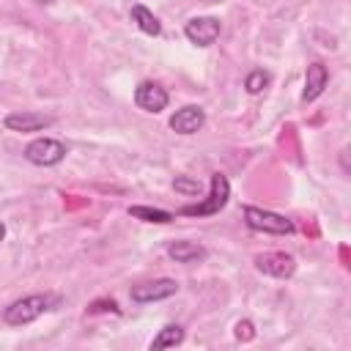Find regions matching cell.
I'll list each match as a JSON object with an SVG mask.
<instances>
[{
    "label": "cell",
    "instance_id": "obj_1",
    "mask_svg": "<svg viewBox=\"0 0 351 351\" xmlns=\"http://www.w3.org/2000/svg\"><path fill=\"white\" fill-rule=\"evenodd\" d=\"M55 304H58V296H52V293H30V296L11 302L3 310V321L8 326H25V324H33L36 318H41Z\"/></svg>",
    "mask_w": 351,
    "mask_h": 351
},
{
    "label": "cell",
    "instance_id": "obj_2",
    "mask_svg": "<svg viewBox=\"0 0 351 351\" xmlns=\"http://www.w3.org/2000/svg\"><path fill=\"white\" fill-rule=\"evenodd\" d=\"M244 222L252 228V230H261V233H274V236H288L293 233V222L277 211H269V208H258V206H244Z\"/></svg>",
    "mask_w": 351,
    "mask_h": 351
},
{
    "label": "cell",
    "instance_id": "obj_3",
    "mask_svg": "<svg viewBox=\"0 0 351 351\" xmlns=\"http://www.w3.org/2000/svg\"><path fill=\"white\" fill-rule=\"evenodd\" d=\"M25 159L38 167H55L66 159V145L55 137H36L25 145Z\"/></svg>",
    "mask_w": 351,
    "mask_h": 351
},
{
    "label": "cell",
    "instance_id": "obj_4",
    "mask_svg": "<svg viewBox=\"0 0 351 351\" xmlns=\"http://www.w3.org/2000/svg\"><path fill=\"white\" fill-rule=\"evenodd\" d=\"M228 197H230V184H228V178H225L222 173H214V176H211V192H208V197H206L203 203H197V206H184L181 214H184V217H208V214H217V211L225 208Z\"/></svg>",
    "mask_w": 351,
    "mask_h": 351
},
{
    "label": "cell",
    "instance_id": "obj_5",
    "mask_svg": "<svg viewBox=\"0 0 351 351\" xmlns=\"http://www.w3.org/2000/svg\"><path fill=\"white\" fill-rule=\"evenodd\" d=\"M219 30H222V25L217 16H192L184 25V36L197 47H211L219 38Z\"/></svg>",
    "mask_w": 351,
    "mask_h": 351
},
{
    "label": "cell",
    "instance_id": "obj_6",
    "mask_svg": "<svg viewBox=\"0 0 351 351\" xmlns=\"http://www.w3.org/2000/svg\"><path fill=\"white\" fill-rule=\"evenodd\" d=\"M129 293H132V302H137V304L162 302V299H170L173 293H178V282H176V280H170V277H162V280L140 282V285H134Z\"/></svg>",
    "mask_w": 351,
    "mask_h": 351
},
{
    "label": "cell",
    "instance_id": "obj_7",
    "mask_svg": "<svg viewBox=\"0 0 351 351\" xmlns=\"http://www.w3.org/2000/svg\"><path fill=\"white\" fill-rule=\"evenodd\" d=\"M167 101H170V96H167V90L159 85V82H151V80H145V82H140L137 88H134V104L143 110V112H162L165 107H167Z\"/></svg>",
    "mask_w": 351,
    "mask_h": 351
},
{
    "label": "cell",
    "instance_id": "obj_8",
    "mask_svg": "<svg viewBox=\"0 0 351 351\" xmlns=\"http://www.w3.org/2000/svg\"><path fill=\"white\" fill-rule=\"evenodd\" d=\"M55 118L52 115H44V112H30V110H22V112H8L3 118V126L8 132H22V134H30V132H41L47 126H52Z\"/></svg>",
    "mask_w": 351,
    "mask_h": 351
},
{
    "label": "cell",
    "instance_id": "obj_9",
    "mask_svg": "<svg viewBox=\"0 0 351 351\" xmlns=\"http://www.w3.org/2000/svg\"><path fill=\"white\" fill-rule=\"evenodd\" d=\"M255 269L263 271V274H269V277L285 280V277H291L296 271V261L288 252H261L255 258Z\"/></svg>",
    "mask_w": 351,
    "mask_h": 351
},
{
    "label": "cell",
    "instance_id": "obj_10",
    "mask_svg": "<svg viewBox=\"0 0 351 351\" xmlns=\"http://www.w3.org/2000/svg\"><path fill=\"white\" fill-rule=\"evenodd\" d=\"M203 123H206V112L197 104H184L170 115V129L178 134H195L203 129Z\"/></svg>",
    "mask_w": 351,
    "mask_h": 351
},
{
    "label": "cell",
    "instance_id": "obj_11",
    "mask_svg": "<svg viewBox=\"0 0 351 351\" xmlns=\"http://www.w3.org/2000/svg\"><path fill=\"white\" fill-rule=\"evenodd\" d=\"M326 82H329V71H326V66L324 63H310L307 66V74H304V90H302V101L307 104V101H315L321 93H324V88H326Z\"/></svg>",
    "mask_w": 351,
    "mask_h": 351
},
{
    "label": "cell",
    "instance_id": "obj_12",
    "mask_svg": "<svg viewBox=\"0 0 351 351\" xmlns=\"http://www.w3.org/2000/svg\"><path fill=\"white\" fill-rule=\"evenodd\" d=\"M167 255H170L176 263H200L208 252H206V247L197 244V241L178 239V241H170V244H167Z\"/></svg>",
    "mask_w": 351,
    "mask_h": 351
},
{
    "label": "cell",
    "instance_id": "obj_13",
    "mask_svg": "<svg viewBox=\"0 0 351 351\" xmlns=\"http://www.w3.org/2000/svg\"><path fill=\"white\" fill-rule=\"evenodd\" d=\"M129 14H132V22H134V25H137L143 33H148V36H159V33H162V22H159V19H156V16H154V14H151L145 5L134 3Z\"/></svg>",
    "mask_w": 351,
    "mask_h": 351
},
{
    "label": "cell",
    "instance_id": "obj_14",
    "mask_svg": "<svg viewBox=\"0 0 351 351\" xmlns=\"http://www.w3.org/2000/svg\"><path fill=\"white\" fill-rule=\"evenodd\" d=\"M184 343V329L178 324H167L156 332V337L151 340V351H159V348H176Z\"/></svg>",
    "mask_w": 351,
    "mask_h": 351
},
{
    "label": "cell",
    "instance_id": "obj_15",
    "mask_svg": "<svg viewBox=\"0 0 351 351\" xmlns=\"http://www.w3.org/2000/svg\"><path fill=\"white\" fill-rule=\"evenodd\" d=\"M129 214H132V217H137V219H143V222H159V225H165V222H170V219H173V214H170V211L151 208V206H129Z\"/></svg>",
    "mask_w": 351,
    "mask_h": 351
},
{
    "label": "cell",
    "instance_id": "obj_16",
    "mask_svg": "<svg viewBox=\"0 0 351 351\" xmlns=\"http://www.w3.org/2000/svg\"><path fill=\"white\" fill-rule=\"evenodd\" d=\"M271 82V77H269V71H263V69H252L247 77H244V88H247V93H261L266 85Z\"/></svg>",
    "mask_w": 351,
    "mask_h": 351
},
{
    "label": "cell",
    "instance_id": "obj_17",
    "mask_svg": "<svg viewBox=\"0 0 351 351\" xmlns=\"http://www.w3.org/2000/svg\"><path fill=\"white\" fill-rule=\"evenodd\" d=\"M173 189H176V192H181V195H189V197H195V195H200V192H203L200 181L186 178V176H176V178H173Z\"/></svg>",
    "mask_w": 351,
    "mask_h": 351
},
{
    "label": "cell",
    "instance_id": "obj_18",
    "mask_svg": "<svg viewBox=\"0 0 351 351\" xmlns=\"http://www.w3.org/2000/svg\"><path fill=\"white\" fill-rule=\"evenodd\" d=\"M99 310H112V313H118V304H115L112 299H110V302L104 299V302H93V304L88 307V313H99Z\"/></svg>",
    "mask_w": 351,
    "mask_h": 351
},
{
    "label": "cell",
    "instance_id": "obj_19",
    "mask_svg": "<svg viewBox=\"0 0 351 351\" xmlns=\"http://www.w3.org/2000/svg\"><path fill=\"white\" fill-rule=\"evenodd\" d=\"M236 337L250 340V337H252V324H250V321H239V324H236Z\"/></svg>",
    "mask_w": 351,
    "mask_h": 351
},
{
    "label": "cell",
    "instance_id": "obj_20",
    "mask_svg": "<svg viewBox=\"0 0 351 351\" xmlns=\"http://www.w3.org/2000/svg\"><path fill=\"white\" fill-rule=\"evenodd\" d=\"M3 239H5V225L0 222V241H3Z\"/></svg>",
    "mask_w": 351,
    "mask_h": 351
}]
</instances>
